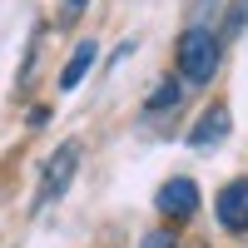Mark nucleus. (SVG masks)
Masks as SVG:
<instances>
[{"instance_id": "obj_1", "label": "nucleus", "mask_w": 248, "mask_h": 248, "mask_svg": "<svg viewBox=\"0 0 248 248\" xmlns=\"http://www.w3.org/2000/svg\"><path fill=\"white\" fill-rule=\"evenodd\" d=\"M214 70H218V35L203 30V25L184 30L179 35V75L189 79V85H209Z\"/></svg>"}, {"instance_id": "obj_2", "label": "nucleus", "mask_w": 248, "mask_h": 248, "mask_svg": "<svg viewBox=\"0 0 248 248\" xmlns=\"http://www.w3.org/2000/svg\"><path fill=\"white\" fill-rule=\"evenodd\" d=\"M79 169V139H65L60 149L45 159V169H40V189H35V209H50V203L70 189V179Z\"/></svg>"}, {"instance_id": "obj_3", "label": "nucleus", "mask_w": 248, "mask_h": 248, "mask_svg": "<svg viewBox=\"0 0 248 248\" xmlns=\"http://www.w3.org/2000/svg\"><path fill=\"white\" fill-rule=\"evenodd\" d=\"M214 214H218V223H223L229 233H243V229H248V179L223 184L218 199H214Z\"/></svg>"}, {"instance_id": "obj_4", "label": "nucleus", "mask_w": 248, "mask_h": 248, "mask_svg": "<svg viewBox=\"0 0 248 248\" xmlns=\"http://www.w3.org/2000/svg\"><path fill=\"white\" fill-rule=\"evenodd\" d=\"M159 214L164 218H189L199 209V184L194 179H169V184H159Z\"/></svg>"}, {"instance_id": "obj_5", "label": "nucleus", "mask_w": 248, "mask_h": 248, "mask_svg": "<svg viewBox=\"0 0 248 248\" xmlns=\"http://www.w3.org/2000/svg\"><path fill=\"white\" fill-rule=\"evenodd\" d=\"M223 134H229V109L214 105V109H203L199 124L189 129V144H194V149H209V144H218Z\"/></svg>"}, {"instance_id": "obj_6", "label": "nucleus", "mask_w": 248, "mask_h": 248, "mask_svg": "<svg viewBox=\"0 0 248 248\" xmlns=\"http://www.w3.org/2000/svg\"><path fill=\"white\" fill-rule=\"evenodd\" d=\"M94 40H79V50L70 55V65L65 70H60V90H79V79H85L90 75V65H94Z\"/></svg>"}, {"instance_id": "obj_7", "label": "nucleus", "mask_w": 248, "mask_h": 248, "mask_svg": "<svg viewBox=\"0 0 248 248\" xmlns=\"http://www.w3.org/2000/svg\"><path fill=\"white\" fill-rule=\"evenodd\" d=\"M179 99H184V85H179V79H159V90L144 99V109H149V114H159V109H174Z\"/></svg>"}, {"instance_id": "obj_8", "label": "nucleus", "mask_w": 248, "mask_h": 248, "mask_svg": "<svg viewBox=\"0 0 248 248\" xmlns=\"http://www.w3.org/2000/svg\"><path fill=\"white\" fill-rule=\"evenodd\" d=\"M139 248H174V233H149Z\"/></svg>"}, {"instance_id": "obj_9", "label": "nucleus", "mask_w": 248, "mask_h": 248, "mask_svg": "<svg viewBox=\"0 0 248 248\" xmlns=\"http://www.w3.org/2000/svg\"><path fill=\"white\" fill-rule=\"evenodd\" d=\"M85 5H90V0H65V20H75V15L85 10Z\"/></svg>"}]
</instances>
